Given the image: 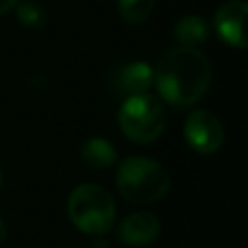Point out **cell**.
<instances>
[{
	"label": "cell",
	"instance_id": "14",
	"mask_svg": "<svg viewBox=\"0 0 248 248\" xmlns=\"http://www.w3.org/2000/svg\"><path fill=\"white\" fill-rule=\"evenodd\" d=\"M91 248H108V244L105 242V238H97L91 242Z\"/></svg>",
	"mask_w": 248,
	"mask_h": 248
},
{
	"label": "cell",
	"instance_id": "1",
	"mask_svg": "<svg viewBox=\"0 0 248 248\" xmlns=\"http://www.w3.org/2000/svg\"><path fill=\"white\" fill-rule=\"evenodd\" d=\"M211 62L196 46H172L165 50L155 68L153 83L159 95L174 107L196 105L211 85Z\"/></svg>",
	"mask_w": 248,
	"mask_h": 248
},
{
	"label": "cell",
	"instance_id": "4",
	"mask_svg": "<svg viewBox=\"0 0 248 248\" xmlns=\"http://www.w3.org/2000/svg\"><path fill=\"white\" fill-rule=\"evenodd\" d=\"M167 114L161 101L149 93L126 97L118 112L122 134L134 143H151L165 130Z\"/></svg>",
	"mask_w": 248,
	"mask_h": 248
},
{
	"label": "cell",
	"instance_id": "5",
	"mask_svg": "<svg viewBox=\"0 0 248 248\" xmlns=\"http://www.w3.org/2000/svg\"><path fill=\"white\" fill-rule=\"evenodd\" d=\"M184 138L194 151L202 155H211L221 147L225 140V132H223L221 120L213 112L198 108L186 116Z\"/></svg>",
	"mask_w": 248,
	"mask_h": 248
},
{
	"label": "cell",
	"instance_id": "15",
	"mask_svg": "<svg viewBox=\"0 0 248 248\" xmlns=\"http://www.w3.org/2000/svg\"><path fill=\"white\" fill-rule=\"evenodd\" d=\"M6 236H8V231H6V225H4V221L0 219V244L6 240Z\"/></svg>",
	"mask_w": 248,
	"mask_h": 248
},
{
	"label": "cell",
	"instance_id": "12",
	"mask_svg": "<svg viewBox=\"0 0 248 248\" xmlns=\"http://www.w3.org/2000/svg\"><path fill=\"white\" fill-rule=\"evenodd\" d=\"M17 17L25 27H39L45 19L41 8L33 2H23L17 6Z\"/></svg>",
	"mask_w": 248,
	"mask_h": 248
},
{
	"label": "cell",
	"instance_id": "6",
	"mask_svg": "<svg viewBox=\"0 0 248 248\" xmlns=\"http://www.w3.org/2000/svg\"><path fill=\"white\" fill-rule=\"evenodd\" d=\"M246 16L248 6L244 0H229L215 12V31L219 37L234 48H246Z\"/></svg>",
	"mask_w": 248,
	"mask_h": 248
},
{
	"label": "cell",
	"instance_id": "10",
	"mask_svg": "<svg viewBox=\"0 0 248 248\" xmlns=\"http://www.w3.org/2000/svg\"><path fill=\"white\" fill-rule=\"evenodd\" d=\"M79 155L91 169H107L116 161V149L105 138H89L87 141H83Z\"/></svg>",
	"mask_w": 248,
	"mask_h": 248
},
{
	"label": "cell",
	"instance_id": "2",
	"mask_svg": "<svg viewBox=\"0 0 248 248\" xmlns=\"http://www.w3.org/2000/svg\"><path fill=\"white\" fill-rule=\"evenodd\" d=\"M116 188L130 203H155L170 188L167 169L147 157H126L116 170Z\"/></svg>",
	"mask_w": 248,
	"mask_h": 248
},
{
	"label": "cell",
	"instance_id": "13",
	"mask_svg": "<svg viewBox=\"0 0 248 248\" xmlns=\"http://www.w3.org/2000/svg\"><path fill=\"white\" fill-rule=\"evenodd\" d=\"M16 6H17V0H0V16L2 14H8Z\"/></svg>",
	"mask_w": 248,
	"mask_h": 248
},
{
	"label": "cell",
	"instance_id": "16",
	"mask_svg": "<svg viewBox=\"0 0 248 248\" xmlns=\"http://www.w3.org/2000/svg\"><path fill=\"white\" fill-rule=\"evenodd\" d=\"M0 188H2V170H0Z\"/></svg>",
	"mask_w": 248,
	"mask_h": 248
},
{
	"label": "cell",
	"instance_id": "7",
	"mask_svg": "<svg viewBox=\"0 0 248 248\" xmlns=\"http://www.w3.org/2000/svg\"><path fill=\"white\" fill-rule=\"evenodd\" d=\"M161 232V223L151 211H138L124 217L116 229V236L122 244L128 246H145L151 244Z\"/></svg>",
	"mask_w": 248,
	"mask_h": 248
},
{
	"label": "cell",
	"instance_id": "3",
	"mask_svg": "<svg viewBox=\"0 0 248 248\" xmlns=\"http://www.w3.org/2000/svg\"><path fill=\"white\" fill-rule=\"evenodd\" d=\"M68 217L81 232L101 236L114 223V200L99 184H79L72 190L68 198Z\"/></svg>",
	"mask_w": 248,
	"mask_h": 248
},
{
	"label": "cell",
	"instance_id": "9",
	"mask_svg": "<svg viewBox=\"0 0 248 248\" xmlns=\"http://www.w3.org/2000/svg\"><path fill=\"white\" fill-rule=\"evenodd\" d=\"M209 35L207 21L196 14H188L180 17L174 25V39L178 41L180 46H198L203 43Z\"/></svg>",
	"mask_w": 248,
	"mask_h": 248
},
{
	"label": "cell",
	"instance_id": "8",
	"mask_svg": "<svg viewBox=\"0 0 248 248\" xmlns=\"http://www.w3.org/2000/svg\"><path fill=\"white\" fill-rule=\"evenodd\" d=\"M112 83L116 93L126 97L147 93V89L153 85V68L143 60L130 62L118 70Z\"/></svg>",
	"mask_w": 248,
	"mask_h": 248
},
{
	"label": "cell",
	"instance_id": "11",
	"mask_svg": "<svg viewBox=\"0 0 248 248\" xmlns=\"http://www.w3.org/2000/svg\"><path fill=\"white\" fill-rule=\"evenodd\" d=\"M118 6V14L124 21L128 23H143L153 8H155V0H116Z\"/></svg>",
	"mask_w": 248,
	"mask_h": 248
}]
</instances>
